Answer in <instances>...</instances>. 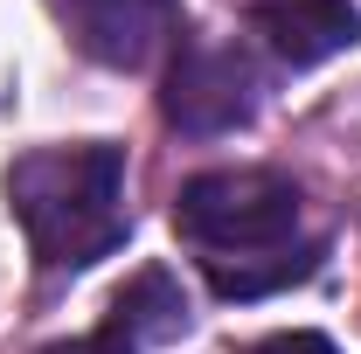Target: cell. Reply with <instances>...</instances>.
Returning <instances> with one entry per match:
<instances>
[{
    "mask_svg": "<svg viewBox=\"0 0 361 354\" xmlns=\"http://www.w3.org/2000/svg\"><path fill=\"white\" fill-rule=\"evenodd\" d=\"M7 209L28 229L42 264L56 271L97 264L126 236V153L104 139L35 146L7 167Z\"/></svg>",
    "mask_w": 361,
    "mask_h": 354,
    "instance_id": "obj_1",
    "label": "cell"
},
{
    "mask_svg": "<svg viewBox=\"0 0 361 354\" xmlns=\"http://www.w3.org/2000/svg\"><path fill=\"white\" fill-rule=\"evenodd\" d=\"M174 229L216 257H264V250H292L299 236V188L271 167H216L195 174L174 202Z\"/></svg>",
    "mask_w": 361,
    "mask_h": 354,
    "instance_id": "obj_2",
    "label": "cell"
},
{
    "mask_svg": "<svg viewBox=\"0 0 361 354\" xmlns=\"http://www.w3.org/2000/svg\"><path fill=\"white\" fill-rule=\"evenodd\" d=\"M70 42L104 70H146L153 56L180 42L174 0H49Z\"/></svg>",
    "mask_w": 361,
    "mask_h": 354,
    "instance_id": "obj_3",
    "label": "cell"
},
{
    "mask_svg": "<svg viewBox=\"0 0 361 354\" xmlns=\"http://www.w3.org/2000/svg\"><path fill=\"white\" fill-rule=\"evenodd\" d=\"M167 118L180 133H236L250 118V70L229 56V49H195L180 42L174 70H167Z\"/></svg>",
    "mask_w": 361,
    "mask_h": 354,
    "instance_id": "obj_4",
    "label": "cell"
},
{
    "mask_svg": "<svg viewBox=\"0 0 361 354\" xmlns=\"http://www.w3.org/2000/svg\"><path fill=\"white\" fill-rule=\"evenodd\" d=\"M250 35H257L278 63L313 70V63H326V56H341V49L361 42V14L348 0H264V7L250 14Z\"/></svg>",
    "mask_w": 361,
    "mask_h": 354,
    "instance_id": "obj_5",
    "label": "cell"
},
{
    "mask_svg": "<svg viewBox=\"0 0 361 354\" xmlns=\"http://www.w3.org/2000/svg\"><path fill=\"white\" fill-rule=\"evenodd\" d=\"M111 334L133 341V348H160V341H180L188 334V299L167 271H139L133 285L111 299Z\"/></svg>",
    "mask_w": 361,
    "mask_h": 354,
    "instance_id": "obj_6",
    "label": "cell"
},
{
    "mask_svg": "<svg viewBox=\"0 0 361 354\" xmlns=\"http://www.w3.org/2000/svg\"><path fill=\"white\" fill-rule=\"evenodd\" d=\"M313 278V243H292V250H264V257H216L209 264V285L223 299H264L278 285H299Z\"/></svg>",
    "mask_w": 361,
    "mask_h": 354,
    "instance_id": "obj_7",
    "label": "cell"
},
{
    "mask_svg": "<svg viewBox=\"0 0 361 354\" xmlns=\"http://www.w3.org/2000/svg\"><path fill=\"white\" fill-rule=\"evenodd\" d=\"M42 354H139L133 341H118V334H90V341H56Z\"/></svg>",
    "mask_w": 361,
    "mask_h": 354,
    "instance_id": "obj_8",
    "label": "cell"
},
{
    "mask_svg": "<svg viewBox=\"0 0 361 354\" xmlns=\"http://www.w3.org/2000/svg\"><path fill=\"white\" fill-rule=\"evenodd\" d=\"M257 354H334V341H319V334H271Z\"/></svg>",
    "mask_w": 361,
    "mask_h": 354,
    "instance_id": "obj_9",
    "label": "cell"
}]
</instances>
